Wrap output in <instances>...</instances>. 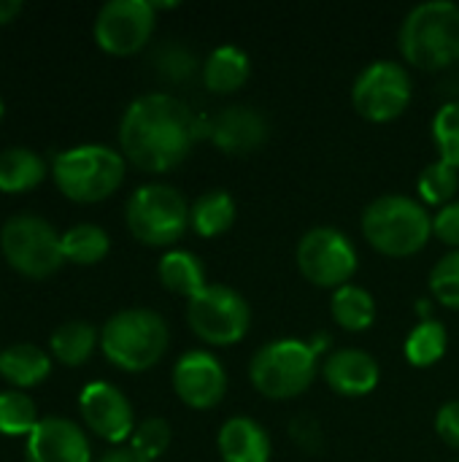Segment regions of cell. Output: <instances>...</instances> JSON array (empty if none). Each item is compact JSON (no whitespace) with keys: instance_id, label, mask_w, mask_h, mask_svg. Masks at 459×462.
I'll list each match as a JSON object with an SVG mask.
<instances>
[{"instance_id":"obj_1","label":"cell","mask_w":459,"mask_h":462,"mask_svg":"<svg viewBox=\"0 0 459 462\" xmlns=\"http://www.w3.org/2000/svg\"><path fill=\"white\" fill-rule=\"evenodd\" d=\"M211 122L170 92L138 95L119 119V152L146 173L173 171L187 160L195 141L208 135Z\"/></svg>"},{"instance_id":"obj_2","label":"cell","mask_w":459,"mask_h":462,"mask_svg":"<svg viewBox=\"0 0 459 462\" xmlns=\"http://www.w3.org/2000/svg\"><path fill=\"white\" fill-rule=\"evenodd\" d=\"M365 241L384 257H411L433 238V217L425 203L403 192L371 200L360 219Z\"/></svg>"},{"instance_id":"obj_3","label":"cell","mask_w":459,"mask_h":462,"mask_svg":"<svg viewBox=\"0 0 459 462\" xmlns=\"http://www.w3.org/2000/svg\"><path fill=\"white\" fill-rule=\"evenodd\" d=\"M400 54L419 70H444L459 62V5L427 0L414 5L398 32Z\"/></svg>"},{"instance_id":"obj_4","label":"cell","mask_w":459,"mask_h":462,"mask_svg":"<svg viewBox=\"0 0 459 462\" xmlns=\"http://www.w3.org/2000/svg\"><path fill=\"white\" fill-rule=\"evenodd\" d=\"M168 344V322L151 309H122L100 328L103 357L124 374L151 371L165 357Z\"/></svg>"},{"instance_id":"obj_5","label":"cell","mask_w":459,"mask_h":462,"mask_svg":"<svg viewBox=\"0 0 459 462\" xmlns=\"http://www.w3.org/2000/svg\"><path fill=\"white\" fill-rule=\"evenodd\" d=\"M127 160L122 152L106 143H78L60 152L51 162V179L57 189L73 203L108 200L124 181Z\"/></svg>"},{"instance_id":"obj_6","label":"cell","mask_w":459,"mask_h":462,"mask_svg":"<svg viewBox=\"0 0 459 462\" xmlns=\"http://www.w3.org/2000/svg\"><path fill=\"white\" fill-rule=\"evenodd\" d=\"M319 368V355L314 352L311 341L276 338L252 355L249 382L262 398L292 401L308 393Z\"/></svg>"},{"instance_id":"obj_7","label":"cell","mask_w":459,"mask_h":462,"mask_svg":"<svg viewBox=\"0 0 459 462\" xmlns=\"http://www.w3.org/2000/svg\"><path fill=\"white\" fill-rule=\"evenodd\" d=\"M124 222L143 246L176 249L189 230V203L181 189L165 181H149L127 198Z\"/></svg>"},{"instance_id":"obj_8","label":"cell","mask_w":459,"mask_h":462,"mask_svg":"<svg viewBox=\"0 0 459 462\" xmlns=\"http://www.w3.org/2000/svg\"><path fill=\"white\" fill-rule=\"evenodd\" d=\"M0 252L5 263L27 279H49L62 265V236L35 214H16L0 227Z\"/></svg>"},{"instance_id":"obj_9","label":"cell","mask_w":459,"mask_h":462,"mask_svg":"<svg viewBox=\"0 0 459 462\" xmlns=\"http://www.w3.org/2000/svg\"><path fill=\"white\" fill-rule=\"evenodd\" d=\"M187 325L208 346H233L252 328L246 298L227 284H208L187 300Z\"/></svg>"},{"instance_id":"obj_10","label":"cell","mask_w":459,"mask_h":462,"mask_svg":"<svg viewBox=\"0 0 459 462\" xmlns=\"http://www.w3.org/2000/svg\"><path fill=\"white\" fill-rule=\"evenodd\" d=\"M298 271L306 282L322 290H338L357 273L360 257L352 238L330 225L311 227L300 236L295 249Z\"/></svg>"},{"instance_id":"obj_11","label":"cell","mask_w":459,"mask_h":462,"mask_svg":"<svg viewBox=\"0 0 459 462\" xmlns=\"http://www.w3.org/2000/svg\"><path fill=\"white\" fill-rule=\"evenodd\" d=\"M414 97L411 70L398 60H373L365 65L352 84L354 111L376 125L398 119Z\"/></svg>"},{"instance_id":"obj_12","label":"cell","mask_w":459,"mask_h":462,"mask_svg":"<svg viewBox=\"0 0 459 462\" xmlns=\"http://www.w3.org/2000/svg\"><path fill=\"white\" fill-rule=\"evenodd\" d=\"M157 11L151 0H108L92 24L95 43L114 57L138 54L154 35Z\"/></svg>"},{"instance_id":"obj_13","label":"cell","mask_w":459,"mask_h":462,"mask_svg":"<svg viewBox=\"0 0 459 462\" xmlns=\"http://www.w3.org/2000/svg\"><path fill=\"white\" fill-rule=\"evenodd\" d=\"M78 414L84 428L111 447H122L135 430L133 403L111 382H89L78 395Z\"/></svg>"},{"instance_id":"obj_14","label":"cell","mask_w":459,"mask_h":462,"mask_svg":"<svg viewBox=\"0 0 459 462\" xmlns=\"http://www.w3.org/2000/svg\"><path fill=\"white\" fill-rule=\"evenodd\" d=\"M170 382L176 398L195 411L216 409L227 395V371L208 349L184 352L173 365Z\"/></svg>"},{"instance_id":"obj_15","label":"cell","mask_w":459,"mask_h":462,"mask_svg":"<svg viewBox=\"0 0 459 462\" xmlns=\"http://www.w3.org/2000/svg\"><path fill=\"white\" fill-rule=\"evenodd\" d=\"M27 462H92V447L73 420L43 417L24 441Z\"/></svg>"},{"instance_id":"obj_16","label":"cell","mask_w":459,"mask_h":462,"mask_svg":"<svg viewBox=\"0 0 459 462\" xmlns=\"http://www.w3.org/2000/svg\"><path fill=\"white\" fill-rule=\"evenodd\" d=\"M268 135H271L268 116L254 106H238V103L222 108L208 130L211 143L230 157H243L257 152L260 146H265Z\"/></svg>"},{"instance_id":"obj_17","label":"cell","mask_w":459,"mask_h":462,"mask_svg":"<svg viewBox=\"0 0 459 462\" xmlns=\"http://www.w3.org/2000/svg\"><path fill=\"white\" fill-rule=\"evenodd\" d=\"M322 376L327 387L341 398H365L381 382V368L376 357L365 349L344 346L333 349L322 363Z\"/></svg>"},{"instance_id":"obj_18","label":"cell","mask_w":459,"mask_h":462,"mask_svg":"<svg viewBox=\"0 0 459 462\" xmlns=\"http://www.w3.org/2000/svg\"><path fill=\"white\" fill-rule=\"evenodd\" d=\"M222 462H271L273 444L268 430L252 417H230L216 433Z\"/></svg>"},{"instance_id":"obj_19","label":"cell","mask_w":459,"mask_h":462,"mask_svg":"<svg viewBox=\"0 0 459 462\" xmlns=\"http://www.w3.org/2000/svg\"><path fill=\"white\" fill-rule=\"evenodd\" d=\"M249 76H252V60L235 43H222L211 49V54L203 60V68H200L203 87L214 95L238 92L249 81Z\"/></svg>"},{"instance_id":"obj_20","label":"cell","mask_w":459,"mask_h":462,"mask_svg":"<svg viewBox=\"0 0 459 462\" xmlns=\"http://www.w3.org/2000/svg\"><path fill=\"white\" fill-rule=\"evenodd\" d=\"M157 279L168 292L187 300H192L200 290L208 287L206 268L200 257L192 254L189 249H168L157 263Z\"/></svg>"},{"instance_id":"obj_21","label":"cell","mask_w":459,"mask_h":462,"mask_svg":"<svg viewBox=\"0 0 459 462\" xmlns=\"http://www.w3.org/2000/svg\"><path fill=\"white\" fill-rule=\"evenodd\" d=\"M51 374V357L35 344H14L0 352V376L11 390L38 387Z\"/></svg>"},{"instance_id":"obj_22","label":"cell","mask_w":459,"mask_h":462,"mask_svg":"<svg viewBox=\"0 0 459 462\" xmlns=\"http://www.w3.org/2000/svg\"><path fill=\"white\" fill-rule=\"evenodd\" d=\"M235 198L222 189H206L192 206H189V227L200 236V238H216L222 233H227L235 225Z\"/></svg>"},{"instance_id":"obj_23","label":"cell","mask_w":459,"mask_h":462,"mask_svg":"<svg viewBox=\"0 0 459 462\" xmlns=\"http://www.w3.org/2000/svg\"><path fill=\"white\" fill-rule=\"evenodd\" d=\"M46 179V162L27 146H8L0 152V192L19 195L35 189Z\"/></svg>"},{"instance_id":"obj_24","label":"cell","mask_w":459,"mask_h":462,"mask_svg":"<svg viewBox=\"0 0 459 462\" xmlns=\"http://www.w3.org/2000/svg\"><path fill=\"white\" fill-rule=\"evenodd\" d=\"M330 317L338 328H344L349 333H363V330L373 328V322H376V300L365 287L349 282V284L333 290Z\"/></svg>"},{"instance_id":"obj_25","label":"cell","mask_w":459,"mask_h":462,"mask_svg":"<svg viewBox=\"0 0 459 462\" xmlns=\"http://www.w3.org/2000/svg\"><path fill=\"white\" fill-rule=\"evenodd\" d=\"M100 344V333L95 325L84 322V319H73V322H65L60 325L51 338H49V346H51V357L65 365V368H78L84 365L95 349Z\"/></svg>"},{"instance_id":"obj_26","label":"cell","mask_w":459,"mask_h":462,"mask_svg":"<svg viewBox=\"0 0 459 462\" xmlns=\"http://www.w3.org/2000/svg\"><path fill=\"white\" fill-rule=\"evenodd\" d=\"M111 238L100 225L78 222L62 233V257L73 265H97L108 257Z\"/></svg>"},{"instance_id":"obj_27","label":"cell","mask_w":459,"mask_h":462,"mask_svg":"<svg viewBox=\"0 0 459 462\" xmlns=\"http://www.w3.org/2000/svg\"><path fill=\"white\" fill-rule=\"evenodd\" d=\"M446 346H449L446 325L438 319H425L414 325V330L406 336L403 355L414 368H430L446 355Z\"/></svg>"},{"instance_id":"obj_28","label":"cell","mask_w":459,"mask_h":462,"mask_svg":"<svg viewBox=\"0 0 459 462\" xmlns=\"http://www.w3.org/2000/svg\"><path fill=\"white\" fill-rule=\"evenodd\" d=\"M459 192V171L446 165L444 160H436L430 165L422 168L419 179H417V195H419V203L425 206H436V208H444L449 203L457 200Z\"/></svg>"},{"instance_id":"obj_29","label":"cell","mask_w":459,"mask_h":462,"mask_svg":"<svg viewBox=\"0 0 459 462\" xmlns=\"http://www.w3.org/2000/svg\"><path fill=\"white\" fill-rule=\"evenodd\" d=\"M41 422L35 401L22 390H3L0 393V436L19 439L30 436Z\"/></svg>"},{"instance_id":"obj_30","label":"cell","mask_w":459,"mask_h":462,"mask_svg":"<svg viewBox=\"0 0 459 462\" xmlns=\"http://www.w3.org/2000/svg\"><path fill=\"white\" fill-rule=\"evenodd\" d=\"M151 68L157 70V76L162 81L184 84V81H189L203 68V62L181 41H162L154 49V54H151Z\"/></svg>"},{"instance_id":"obj_31","label":"cell","mask_w":459,"mask_h":462,"mask_svg":"<svg viewBox=\"0 0 459 462\" xmlns=\"http://www.w3.org/2000/svg\"><path fill=\"white\" fill-rule=\"evenodd\" d=\"M433 141L438 149V160L459 171V100H449L436 111Z\"/></svg>"},{"instance_id":"obj_32","label":"cell","mask_w":459,"mask_h":462,"mask_svg":"<svg viewBox=\"0 0 459 462\" xmlns=\"http://www.w3.org/2000/svg\"><path fill=\"white\" fill-rule=\"evenodd\" d=\"M173 441V430L162 417H149L143 422L135 425L133 436H130V449L135 455H141L143 460L157 462L170 447Z\"/></svg>"},{"instance_id":"obj_33","label":"cell","mask_w":459,"mask_h":462,"mask_svg":"<svg viewBox=\"0 0 459 462\" xmlns=\"http://www.w3.org/2000/svg\"><path fill=\"white\" fill-rule=\"evenodd\" d=\"M430 292L433 300L459 311V249L444 254L430 271Z\"/></svg>"},{"instance_id":"obj_34","label":"cell","mask_w":459,"mask_h":462,"mask_svg":"<svg viewBox=\"0 0 459 462\" xmlns=\"http://www.w3.org/2000/svg\"><path fill=\"white\" fill-rule=\"evenodd\" d=\"M289 439L306 452V455H319L325 449V430L322 422L314 414H298L289 422Z\"/></svg>"},{"instance_id":"obj_35","label":"cell","mask_w":459,"mask_h":462,"mask_svg":"<svg viewBox=\"0 0 459 462\" xmlns=\"http://www.w3.org/2000/svg\"><path fill=\"white\" fill-rule=\"evenodd\" d=\"M433 236L441 244L452 246V252L459 249V198L454 203L438 208V214L433 217Z\"/></svg>"},{"instance_id":"obj_36","label":"cell","mask_w":459,"mask_h":462,"mask_svg":"<svg viewBox=\"0 0 459 462\" xmlns=\"http://www.w3.org/2000/svg\"><path fill=\"white\" fill-rule=\"evenodd\" d=\"M436 433L438 439L452 447V449H459V401H449L438 409L436 414Z\"/></svg>"},{"instance_id":"obj_37","label":"cell","mask_w":459,"mask_h":462,"mask_svg":"<svg viewBox=\"0 0 459 462\" xmlns=\"http://www.w3.org/2000/svg\"><path fill=\"white\" fill-rule=\"evenodd\" d=\"M97 462H149V460H143L141 455H135L130 447H114V449H108L103 457Z\"/></svg>"},{"instance_id":"obj_38","label":"cell","mask_w":459,"mask_h":462,"mask_svg":"<svg viewBox=\"0 0 459 462\" xmlns=\"http://www.w3.org/2000/svg\"><path fill=\"white\" fill-rule=\"evenodd\" d=\"M19 14H22V3L19 0H0V27L11 24Z\"/></svg>"},{"instance_id":"obj_39","label":"cell","mask_w":459,"mask_h":462,"mask_svg":"<svg viewBox=\"0 0 459 462\" xmlns=\"http://www.w3.org/2000/svg\"><path fill=\"white\" fill-rule=\"evenodd\" d=\"M433 306H436V300H430V298L417 300V317H419V322H425V319H436V317H433Z\"/></svg>"},{"instance_id":"obj_40","label":"cell","mask_w":459,"mask_h":462,"mask_svg":"<svg viewBox=\"0 0 459 462\" xmlns=\"http://www.w3.org/2000/svg\"><path fill=\"white\" fill-rule=\"evenodd\" d=\"M3 111H5V106H3V97H0V119H3Z\"/></svg>"}]
</instances>
